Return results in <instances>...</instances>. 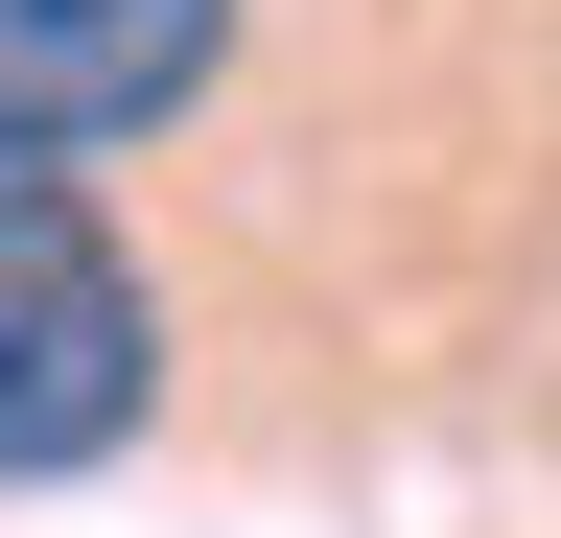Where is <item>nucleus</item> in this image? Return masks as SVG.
I'll list each match as a JSON object with an SVG mask.
<instances>
[{
	"label": "nucleus",
	"mask_w": 561,
	"mask_h": 538,
	"mask_svg": "<svg viewBox=\"0 0 561 538\" xmlns=\"http://www.w3.org/2000/svg\"><path fill=\"white\" fill-rule=\"evenodd\" d=\"M234 71V0H0V141H164Z\"/></svg>",
	"instance_id": "f03ea898"
},
{
	"label": "nucleus",
	"mask_w": 561,
	"mask_h": 538,
	"mask_svg": "<svg viewBox=\"0 0 561 538\" xmlns=\"http://www.w3.org/2000/svg\"><path fill=\"white\" fill-rule=\"evenodd\" d=\"M164 422V305H140L117 211L47 141H0V492H70Z\"/></svg>",
	"instance_id": "f257e3e1"
}]
</instances>
